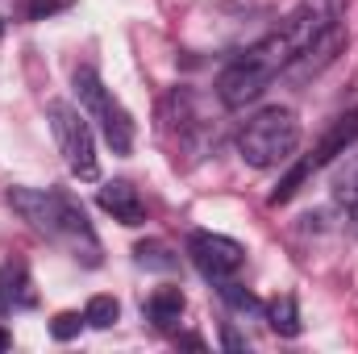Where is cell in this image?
<instances>
[{"instance_id":"9a60e30c","label":"cell","mask_w":358,"mask_h":354,"mask_svg":"<svg viewBox=\"0 0 358 354\" xmlns=\"http://www.w3.org/2000/svg\"><path fill=\"white\" fill-rule=\"evenodd\" d=\"M117 317H121V304L113 296H92L88 309H84V321L92 330H108V325H117Z\"/></svg>"},{"instance_id":"9c48e42d","label":"cell","mask_w":358,"mask_h":354,"mask_svg":"<svg viewBox=\"0 0 358 354\" xmlns=\"http://www.w3.org/2000/svg\"><path fill=\"white\" fill-rule=\"evenodd\" d=\"M0 304H4L8 313H21V309H34V304H38L29 267L21 263V259H8V263L0 267Z\"/></svg>"},{"instance_id":"7a4b0ae2","label":"cell","mask_w":358,"mask_h":354,"mask_svg":"<svg viewBox=\"0 0 358 354\" xmlns=\"http://www.w3.org/2000/svg\"><path fill=\"white\" fill-rule=\"evenodd\" d=\"M296 146H300V121L287 108H263L238 134V155L250 167H279L296 155Z\"/></svg>"},{"instance_id":"8fae6325","label":"cell","mask_w":358,"mask_h":354,"mask_svg":"<svg viewBox=\"0 0 358 354\" xmlns=\"http://www.w3.org/2000/svg\"><path fill=\"white\" fill-rule=\"evenodd\" d=\"M146 309H150V321L167 330V325H176L179 317H183V292L179 288H159Z\"/></svg>"},{"instance_id":"8992f818","label":"cell","mask_w":358,"mask_h":354,"mask_svg":"<svg viewBox=\"0 0 358 354\" xmlns=\"http://www.w3.org/2000/svg\"><path fill=\"white\" fill-rule=\"evenodd\" d=\"M271 80H275V71L263 67V63L246 50L242 59H234V63L217 76V96H221L225 108H246V104H255V100L271 88Z\"/></svg>"},{"instance_id":"e0dca14e","label":"cell","mask_w":358,"mask_h":354,"mask_svg":"<svg viewBox=\"0 0 358 354\" xmlns=\"http://www.w3.org/2000/svg\"><path fill=\"white\" fill-rule=\"evenodd\" d=\"M80 325H84L80 313H59V317L50 321V334H55V342H71V338L80 334Z\"/></svg>"},{"instance_id":"44dd1931","label":"cell","mask_w":358,"mask_h":354,"mask_svg":"<svg viewBox=\"0 0 358 354\" xmlns=\"http://www.w3.org/2000/svg\"><path fill=\"white\" fill-rule=\"evenodd\" d=\"M8 346H13V338H8V334L0 330V351H8Z\"/></svg>"},{"instance_id":"6da1fadb","label":"cell","mask_w":358,"mask_h":354,"mask_svg":"<svg viewBox=\"0 0 358 354\" xmlns=\"http://www.w3.org/2000/svg\"><path fill=\"white\" fill-rule=\"evenodd\" d=\"M8 204L50 242H63L84 267H100V238L84 217V208L67 192H38V187H8Z\"/></svg>"},{"instance_id":"30bf717a","label":"cell","mask_w":358,"mask_h":354,"mask_svg":"<svg viewBox=\"0 0 358 354\" xmlns=\"http://www.w3.org/2000/svg\"><path fill=\"white\" fill-rule=\"evenodd\" d=\"M355 142H358V108H350L346 117H338V121L329 125V134L317 142V150H313L308 159H313V167H325V163H334L338 155H346Z\"/></svg>"},{"instance_id":"5b68a950","label":"cell","mask_w":358,"mask_h":354,"mask_svg":"<svg viewBox=\"0 0 358 354\" xmlns=\"http://www.w3.org/2000/svg\"><path fill=\"white\" fill-rule=\"evenodd\" d=\"M346 8H350V0H300L292 8V17L279 25V38L287 42L292 59H300L313 42H321L329 29H338Z\"/></svg>"},{"instance_id":"ba28073f","label":"cell","mask_w":358,"mask_h":354,"mask_svg":"<svg viewBox=\"0 0 358 354\" xmlns=\"http://www.w3.org/2000/svg\"><path fill=\"white\" fill-rule=\"evenodd\" d=\"M96 200H100V208L113 213V221H121V225H142V221H146L142 196H138V187H134L129 179H113V183H104Z\"/></svg>"},{"instance_id":"52a82bcc","label":"cell","mask_w":358,"mask_h":354,"mask_svg":"<svg viewBox=\"0 0 358 354\" xmlns=\"http://www.w3.org/2000/svg\"><path fill=\"white\" fill-rule=\"evenodd\" d=\"M187 255H192V263L200 267L213 283L234 279L242 271V263H246V246L234 242V238H225V234H192Z\"/></svg>"},{"instance_id":"d6986e66","label":"cell","mask_w":358,"mask_h":354,"mask_svg":"<svg viewBox=\"0 0 358 354\" xmlns=\"http://www.w3.org/2000/svg\"><path fill=\"white\" fill-rule=\"evenodd\" d=\"M342 204H350V208H358V167L350 171L346 179H338V192H334Z\"/></svg>"},{"instance_id":"277c9868","label":"cell","mask_w":358,"mask_h":354,"mask_svg":"<svg viewBox=\"0 0 358 354\" xmlns=\"http://www.w3.org/2000/svg\"><path fill=\"white\" fill-rule=\"evenodd\" d=\"M50 129H55V138H59V150H63L71 176L76 179H96L100 176L88 117H84L76 104H67V100H50Z\"/></svg>"},{"instance_id":"5bb4252c","label":"cell","mask_w":358,"mask_h":354,"mask_svg":"<svg viewBox=\"0 0 358 354\" xmlns=\"http://www.w3.org/2000/svg\"><path fill=\"white\" fill-rule=\"evenodd\" d=\"M313 171H317V167H313V159H300V163H296V167H292L287 176L279 179V187L271 192V204H287V200H292V196L300 192V183L313 176Z\"/></svg>"},{"instance_id":"4fadbf2b","label":"cell","mask_w":358,"mask_h":354,"mask_svg":"<svg viewBox=\"0 0 358 354\" xmlns=\"http://www.w3.org/2000/svg\"><path fill=\"white\" fill-rule=\"evenodd\" d=\"M134 255H138V263L150 267V271H176V255H171V246L167 242H159V238H150V242H138L134 246Z\"/></svg>"},{"instance_id":"ffe728a7","label":"cell","mask_w":358,"mask_h":354,"mask_svg":"<svg viewBox=\"0 0 358 354\" xmlns=\"http://www.w3.org/2000/svg\"><path fill=\"white\" fill-rule=\"evenodd\" d=\"M225 351H246V338H238L234 330H225Z\"/></svg>"},{"instance_id":"7402d4cb","label":"cell","mask_w":358,"mask_h":354,"mask_svg":"<svg viewBox=\"0 0 358 354\" xmlns=\"http://www.w3.org/2000/svg\"><path fill=\"white\" fill-rule=\"evenodd\" d=\"M0 38H4V21H0Z\"/></svg>"},{"instance_id":"2e32d148","label":"cell","mask_w":358,"mask_h":354,"mask_svg":"<svg viewBox=\"0 0 358 354\" xmlns=\"http://www.w3.org/2000/svg\"><path fill=\"white\" fill-rule=\"evenodd\" d=\"M221 296H225L238 313H255V309H259L255 292H246V288H242V283H234V279H221Z\"/></svg>"},{"instance_id":"7c38bea8","label":"cell","mask_w":358,"mask_h":354,"mask_svg":"<svg viewBox=\"0 0 358 354\" xmlns=\"http://www.w3.org/2000/svg\"><path fill=\"white\" fill-rule=\"evenodd\" d=\"M271 317V330L283 334V338H296L300 334V309H296V296H275L267 309Z\"/></svg>"},{"instance_id":"3957f363","label":"cell","mask_w":358,"mask_h":354,"mask_svg":"<svg viewBox=\"0 0 358 354\" xmlns=\"http://www.w3.org/2000/svg\"><path fill=\"white\" fill-rule=\"evenodd\" d=\"M76 96H80L84 113L100 125V134L113 146V155H129L134 150V117L125 113V104L113 92L100 84V76L92 67H80L76 71Z\"/></svg>"},{"instance_id":"ac0fdd59","label":"cell","mask_w":358,"mask_h":354,"mask_svg":"<svg viewBox=\"0 0 358 354\" xmlns=\"http://www.w3.org/2000/svg\"><path fill=\"white\" fill-rule=\"evenodd\" d=\"M67 8H71V0H29V17L34 21H46L55 13H67Z\"/></svg>"}]
</instances>
